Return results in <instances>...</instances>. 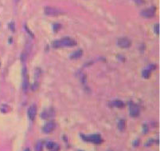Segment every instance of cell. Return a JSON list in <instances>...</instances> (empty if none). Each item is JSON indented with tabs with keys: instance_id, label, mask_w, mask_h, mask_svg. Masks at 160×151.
<instances>
[{
	"instance_id": "ba28073f",
	"label": "cell",
	"mask_w": 160,
	"mask_h": 151,
	"mask_svg": "<svg viewBox=\"0 0 160 151\" xmlns=\"http://www.w3.org/2000/svg\"><path fill=\"white\" fill-rule=\"evenodd\" d=\"M37 115V106L36 105H32L30 106L28 110V117L31 121H34L35 119V117Z\"/></svg>"
},
{
	"instance_id": "e0dca14e",
	"label": "cell",
	"mask_w": 160,
	"mask_h": 151,
	"mask_svg": "<svg viewBox=\"0 0 160 151\" xmlns=\"http://www.w3.org/2000/svg\"><path fill=\"white\" fill-rule=\"evenodd\" d=\"M134 2H136L137 4H144V0H134Z\"/></svg>"
},
{
	"instance_id": "8fae6325",
	"label": "cell",
	"mask_w": 160,
	"mask_h": 151,
	"mask_svg": "<svg viewBox=\"0 0 160 151\" xmlns=\"http://www.w3.org/2000/svg\"><path fill=\"white\" fill-rule=\"evenodd\" d=\"M118 127L120 129V130H124V129H125V121L120 120L119 123H118Z\"/></svg>"
},
{
	"instance_id": "6da1fadb",
	"label": "cell",
	"mask_w": 160,
	"mask_h": 151,
	"mask_svg": "<svg viewBox=\"0 0 160 151\" xmlns=\"http://www.w3.org/2000/svg\"><path fill=\"white\" fill-rule=\"evenodd\" d=\"M77 45V42L72 38L65 37L60 40H56L53 43V47H72Z\"/></svg>"
},
{
	"instance_id": "9c48e42d",
	"label": "cell",
	"mask_w": 160,
	"mask_h": 151,
	"mask_svg": "<svg viewBox=\"0 0 160 151\" xmlns=\"http://www.w3.org/2000/svg\"><path fill=\"white\" fill-rule=\"evenodd\" d=\"M22 75H23V84H22V87L24 91H27L28 89V77H27V69L24 68L23 71H22Z\"/></svg>"
},
{
	"instance_id": "5bb4252c",
	"label": "cell",
	"mask_w": 160,
	"mask_h": 151,
	"mask_svg": "<svg viewBox=\"0 0 160 151\" xmlns=\"http://www.w3.org/2000/svg\"><path fill=\"white\" fill-rule=\"evenodd\" d=\"M143 76H144L145 78H149V76H150V72H149V70H144V71H143Z\"/></svg>"
},
{
	"instance_id": "7c38bea8",
	"label": "cell",
	"mask_w": 160,
	"mask_h": 151,
	"mask_svg": "<svg viewBox=\"0 0 160 151\" xmlns=\"http://www.w3.org/2000/svg\"><path fill=\"white\" fill-rule=\"evenodd\" d=\"M55 145H56V144H55L54 142H48L46 144L47 148H48V149H53V148L55 146Z\"/></svg>"
},
{
	"instance_id": "30bf717a",
	"label": "cell",
	"mask_w": 160,
	"mask_h": 151,
	"mask_svg": "<svg viewBox=\"0 0 160 151\" xmlns=\"http://www.w3.org/2000/svg\"><path fill=\"white\" fill-rule=\"evenodd\" d=\"M82 55H83V51H82V50H78V51H75V52L70 56V58L73 59H80V58L82 57Z\"/></svg>"
},
{
	"instance_id": "5b68a950",
	"label": "cell",
	"mask_w": 160,
	"mask_h": 151,
	"mask_svg": "<svg viewBox=\"0 0 160 151\" xmlns=\"http://www.w3.org/2000/svg\"><path fill=\"white\" fill-rule=\"evenodd\" d=\"M55 127H56V124H55V123L54 122H53V121H51V122L47 123L46 124L43 126V131H44V133L45 134H49L54 130Z\"/></svg>"
},
{
	"instance_id": "4fadbf2b",
	"label": "cell",
	"mask_w": 160,
	"mask_h": 151,
	"mask_svg": "<svg viewBox=\"0 0 160 151\" xmlns=\"http://www.w3.org/2000/svg\"><path fill=\"white\" fill-rule=\"evenodd\" d=\"M113 104L117 107H122L124 106V103L121 101H115V102H113Z\"/></svg>"
},
{
	"instance_id": "2e32d148",
	"label": "cell",
	"mask_w": 160,
	"mask_h": 151,
	"mask_svg": "<svg viewBox=\"0 0 160 151\" xmlns=\"http://www.w3.org/2000/svg\"><path fill=\"white\" fill-rule=\"evenodd\" d=\"M36 149H37V151H42V145L41 143H38V145H37V147H36Z\"/></svg>"
},
{
	"instance_id": "7a4b0ae2",
	"label": "cell",
	"mask_w": 160,
	"mask_h": 151,
	"mask_svg": "<svg viewBox=\"0 0 160 151\" xmlns=\"http://www.w3.org/2000/svg\"><path fill=\"white\" fill-rule=\"evenodd\" d=\"M44 12L48 16H57L62 14L61 10L54 6H45L44 8Z\"/></svg>"
},
{
	"instance_id": "277c9868",
	"label": "cell",
	"mask_w": 160,
	"mask_h": 151,
	"mask_svg": "<svg viewBox=\"0 0 160 151\" xmlns=\"http://www.w3.org/2000/svg\"><path fill=\"white\" fill-rule=\"evenodd\" d=\"M118 46L121 48H128V47H131L132 45V43L130 41L128 38H120L118 39L117 41Z\"/></svg>"
},
{
	"instance_id": "3957f363",
	"label": "cell",
	"mask_w": 160,
	"mask_h": 151,
	"mask_svg": "<svg viewBox=\"0 0 160 151\" xmlns=\"http://www.w3.org/2000/svg\"><path fill=\"white\" fill-rule=\"evenodd\" d=\"M84 140L87 142H91L96 143V144H99V143H101L103 142V139L100 137V134H93L91 135V136H82Z\"/></svg>"
},
{
	"instance_id": "52a82bcc",
	"label": "cell",
	"mask_w": 160,
	"mask_h": 151,
	"mask_svg": "<svg viewBox=\"0 0 160 151\" xmlns=\"http://www.w3.org/2000/svg\"><path fill=\"white\" fill-rule=\"evenodd\" d=\"M129 112L131 116L133 117V118H136V117H138L140 115V109H139V107L136 105L131 103Z\"/></svg>"
},
{
	"instance_id": "8992f818",
	"label": "cell",
	"mask_w": 160,
	"mask_h": 151,
	"mask_svg": "<svg viewBox=\"0 0 160 151\" xmlns=\"http://www.w3.org/2000/svg\"><path fill=\"white\" fill-rule=\"evenodd\" d=\"M155 14V8L154 6H151V7H150V8L146 9V10H144L142 11L143 16L147 18L154 17Z\"/></svg>"
},
{
	"instance_id": "9a60e30c",
	"label": "cell",
	"mask_w": 160,
	"mask_h": 151,
	"mask_svg": "<svg viewBox=\"0 0 160 151\" xmlns=\"http://www.w3.org/2000/svg\"><path fill=\"white\" fill-rule=\"evenodd\" d=\"M154 30H155V32L156 34H159V25L158 24L155 25Z\"/></svg>"
},
{
	"instance_id": "d6986e66",
	"label": "cell",
	"mask_w": 160,
	"mask_h": 151,
	"mask_svg": "<svg viewBox=\"0 0 160 151\" xmlns=\"http://www.w3.org/2000/svg\"><path fill=\"white\" fill-rule=\"evenodd\" d=\"M19 1H20V0H15V2H18Z\"/></svg>"
},
{
	"instance_id": "ac0fdd59",
	"label": "cell",
	"mask_w": 160,
	"mask_h": 151,
	"mask_svg": "<svg viewBox=\"0 0 160 151\" xmlns=\"http://www.w3.org/2000/svg\"><path fill=\"white\" fill-rule=\"evenodd\" d=\"M24 151H31V149H26Z\"/></svg>"
}]
</instances>
